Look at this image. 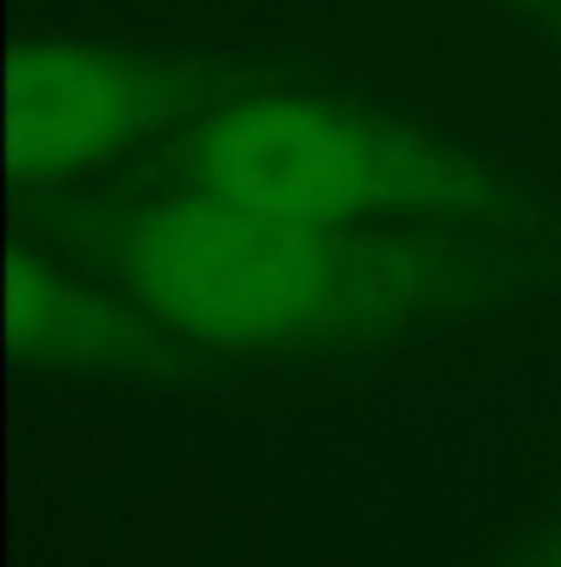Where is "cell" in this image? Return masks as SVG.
<instances>
[{
    "instance_id": "3957f363",
    "label": "cell",
    "mask_w": 561,
    "mask_h": 567,
    "mask_svg": "<svg viewBox=\"0 0 561 567\" xmlns=\"http://www.w3.org/2000/svg\"><path fill=\"white\" fill-rule=\"evenodd\" d=\"M155 122V78L83 44L11 55V161L17 172H77Z\"/></svg>"
},
{
    "instance_id": "6da1fadb",
    "label": "cell",
    "mask_w": 561,
    "mask_h": 567,
    "mask_svg": "<svg viewBox=\"0 0 561 567\" xmlns=\"http://www.w3.org/2000/svg\"><path fill=\"white\" fill-rule=\"evenodd\" d=\"M122 276L166 326L204 342H253L309 326L336 298V248L325 226L204 193L127 226Z\"/></svg>"
},
{
    "instance_id": "277c9868",
    "label": "cell",
    "mask_w": 561,
    "mask_h": 567,
    "mask_svg": "<svg viewBox=\"0 0 561 567\" xmlns=\"http://www.w3.org/2000/svg\"><path fill=\"white\" fill-rule=\"evenodd\" d=\"M105 337V309L66 287L50 265H33L28 254H11V342L22 353H94Z\"/></svg>"
},
{
    "instance_id": "7a4b0ae2",
    "label": "cell",
    "mask_w": 561,
    "mask_h": 567,
    "mask_svg": "<svg viewBox=\"0 0 561 567\" xmlns=\"http://www.w3.org/2000/svg\"><path fill=\"white\" fill-rule=\"evenodd\" d=\"M198 183L303 226H342L391 193V155L364 122L309 100H242L193 133Z\"/></svg>"
}]
</instances>
